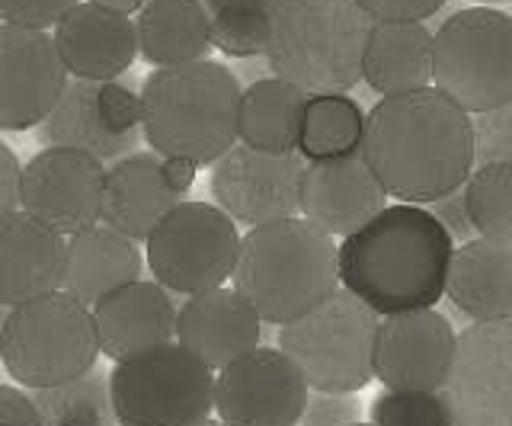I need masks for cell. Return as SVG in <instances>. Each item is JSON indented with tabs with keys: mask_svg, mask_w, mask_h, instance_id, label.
I'll return each mask as SVG.
<instances>
[{
	"mask_svg": "<svg viewBox=\"0 0 512 426\" xmlns=\"http://www.w3.org/2000/svg\"><path fill=\"white\" fill-rule=\"evenodd\" d=\"M359 154L388 196L407 205H429L471 177V116L436 87L384 97L365 116Z\"/></svg>",
	"mask_w": 512,
	"mask_h": 426,
	"instance_id": "6da1fadb",
	"label": "cell"
},
{
	"mask_svg": "<svg viewBox=\"0 0 512 426\" xmlns=\"http://www.w3.org/2000/svg\"><path fill=\"white\" fill-rule=\"evenodd\" d=\"M452 250L455 241L426 205L397 202L336 244V273L346 292L388 318L439 305Z\"/></svg>",
	"mask_w": 512,
	"mask_h": 426,
	"instance_id": "7a4b0ae2",
	"label": "cell"
},
{
	"mask_svg": "<svg viewBox=\"0 0 512 426\" xmlns=\"http://www.w3.org/2000/svg\"><path fill=\"white\" fill-rule=\"evenodd\" d=\"M240 84L218 61L157 68L141 90L144 141L160 157L212 167L237 145Z\"/></svg>",
	"mask_w": 512,
	"mask_h": 426,
	"instance_id": "3957f363",
	"label": "cell"
},
{
	"mask_svg": "<svg viewBox=\"0 0 512 426\" xmlns=\"http://www.w3.org/2000/svg\"><path fill=\"white\" fill-rule=\"evenodd\" d=\"M231 279L260 321L282 327L340 289L336 244L298 215L250 228L240 238Z\"/></svg>",
	"mask_w": 512,
	"mask_h": 426,
	"instance_id": "277c9868",
	"label": "cell"
},
{
	"mask_svg": "<svg viewBox=\"0 0 512 426\" xmlns=\"http://www.w3.org/2000/svg\"><path fill=\"white\" fill-rule=\"evenodd\" d=\"M372 17L356 0H276L266 61L272 77L308 97L346 93L362 81V52Z\"/></svg>",
	"mask_w": 512,
	"mask_h": 426,
	"instance_id": "5b68a950",
	"label": "cell"
},
{
	"mask_svg": "<svg viewBox=\"0 0 512 426\" xmlns=\"http://www.w3.org/2000/svg\"><path fill=\"white\" fill-rule=\"evenodd\" d=\"M100 359L93 311L68 292H48L7 311L0 362L26 391L55 388L87 375Z\"/></svg>",
	"mask_w": 512,
	"mask_h": 426,
	"instance_id": "8992f818",
	"label": "cell"
},
{
	"mask_svg": "<svg viewBox=\"0 0 512 426\" xmlns=\"http://www.w3.org/2000/svg\"><path fill=\"white\" fill-rule=\"evenodd\" d=\"M378 314L343 286L301 318L279 327V350L314 391L356 394L375 378Z\"/></svg>",
	"mask_w": 512,
	"mask_h": 426,
	"instance_id": "52a82bcc",
	"label": "cell"
},
{
	"mask_svg": "<svg viewBox=\"0 0 512 426\" xmlns=\"http://www.w3.org/2000/svg\"><path fill=\"white\" fill-rule=\"evenodd\" d=\"M432 87L468 116L512 103V17L493 7L452 13L432 36Z\"/></svg>",
	"mask_w": 512,
	"mask_h": 426,
	"instance_id": "ba28073f",
	"label": "cell"
},
{
	"mask_svg": "<svg viewBox=\"0 0 512 426\" xmlns=\"http://www.w3.org/2000/svg\"><path fill=\"white\" fill-rule=\"evenodd\" d=\"M109 398L119 426H196L215 410V375L180 343L116 362Z\"/></svg>",
	"mask_w": 512,
	"mask_h": 426,
	"instance_id": "9c48e42d",
	"label": "cell"
},
{
	"mask_svg": "<svg viewBox=\"0 0 512 426\" xmlns=\"http://www.w3.org/2000/svg\"><path fill=\"white\" fill-rule=\"evenodd\" d=\"M148 270L173 295H202L231 279L240 254L237 225L212 202H180L148 234Z\"/></svg>",
	"mask_w": 512,
	"mask_h": 426,
	"instance_id": "30bf717a",
	"label": "cell"
},
{
	"mask_svg": "<svg viewBox=\"0 0 512 426\" xmlns=\"http://www.w3.org/2000/svg\"><path fill=\"white\" fill-rule=\"evenodd\" d=\"M442 394L458 426H512V318L461 330Z\"/></svg>",
	"mask_w": 512,
	"mask_h": 426,
	"instance_id": "8fae6325",
	"label": "cell"
},
{
	"mask_svg": "<svg viewBox=\"0 0 512 426\" xmlns=\"http://www.w3.org/2000/svg\"><path fill=\"white\" fill-rule=\"evenodd\" d=\"M218 372L215 410L224 426H298L311 388L279 346H256Z\"/></svg>",
	"mask_w": 512,
	"mask_h": 426,
	"instance_id": "7c38bea8",
	"label": "cell"
},
{
	"mask_svg": "<svg viewBox=\"0 0 512 426\" xmlns=\"http://www.w3.org/2000/svg\"><path fill=\"white\" fill-rule=\"evenodd\" d=\"M103 183V161L71 148H45L20 170V209L61 238H74L100 225Z\"/></svg>",
	"mask_w": 512,
	"mask_h": 426,
	"instance_id": "4fadbf2b",
	"label": "cell"
},
{
	"mask_svg": "<svg viewBox=\"0 0 512 426\" xmlns=\"http://www.w3.org/2000/svg\"><path fill=\"white\" fill-rule=\"evenodd\" d=\"M304 161L298 154H263L234 145L212 164L215 205L234 225L260 228L298 215Z\"/></svg>",
	"mask_w": 512,
	"mask_h": 426,
	"instance_id": "5bb4252c",
	"label": "cell"
},
{
	"mask_svg": "<svg viewBox=\"0 0 512 426\" xmlns=\"http://www.w3.org/2000/svg\"><path fill=\"white\" fill-rule=\"evenodd\" d=\"M455 346V327L436 308L388 314L375 334V378L388 391H442Z\"/></svg>",
	"mask_w": 512,
	"mask_h": 426,
	"instance_id": "9a60e30c",
	"label": "cell"
},
{
	"mask_svg": "<svg viewBox=\"0 0 512 426\" xmlns=\"http://www.w3.org/2000/svg\"><path fill=\"white\" fill-rule=\"evenodd\" d=\"M68 87L55 39L45 29L0 23V129L42 125Z\"/></svg>",
	"mask_w": 512,
	"mask_h": 426,
	"instance_id": "2e32d148",
	"label": "cell"
},
{
	"mask_svg": "<svg viewBox=\"0 0 512 426\" xmlns=\"http://www.w3.org/2000/svg\"><path fill=\"white\" fill-rule=\"evenodd\" d=\"M384 205H388V193L368 170L362 154L304 164L298 212L304 222L330 238H346L359 231Z\"/></svg>",
	"mask_w": 512,
	"mask_h": 426,
	"instance_id": "e0dca14e",
	"label": "cell"
},
{
	"mask_svg": "<svg viewBox=\"0 0 512 426\" xmlns=\"http://www.w3.org/2000/svg\"><path fill=\"white\" fill-rule=\"evenodd\" d=\"M90 311L100 353L112 362H122L164 343H176V305L170 292L157 282H128V286L100 298Z\"/></svg>",
	"mask_w": 512,
	"mask_h": 426,
	"instance_id": "ac0fdd59",
	"label": "cell"
},
{
	"mask_svg": "<svg viewBox=\"0 0 512 426\" xmlns=\"http://www.w3.org/2000/svg\"><path fill=\"white\" fill-rule=\"evenodd\" d=\"M263 321L234 289H212L176 308V343L218 372L260 346Z\"/></svg>",
	"mask_w": 512,
	"mask_h": 426,
	"instance_id": "d6986e66",
	"label": "cell"
},
{
	"mask_svg": "<svg viewBox=\"0 0 512 426\" xmlns=\"http://www.w3.org/2000/svg\"><path fill=\"white\" fill-rule=\"evenodd\" d=\"M55 49L74 81H116L138 55L135 23L93 4H74L55 23Z\"/></svg>",
	"mask_w": 512,
	"mask_h": 426,
	"instance_id": "ffe728a7",
	"label": "cell"
},
{
	"mask_svg": "<svg viewBox=\"0 0 512 426\" xmlns=\"http://www.w3.org/2000/svg\"><path fill=\"white\" fill-rule=\"evenodd\" d=\"M68 238L16 209L0 218V305L16 308L61 289Z\"/></svg>",
	"mask_w": 512,
	"mask_h": 426,
	"instance_id": "44dd1931",
	"label": "cell"
},
{
	"mask_svg": "<svg viewBox=\"0 0 512 426\" xmlns=\"http://www.w3.org/2000/svg\"><path fill=\"white\" fill-rule=\"evenodd\" d=\"M160 161L164 157L154 151H132L106 167L100 222L135 244L148 241L160 218L183 202L167 186Z\"/></svg>",
	"mask_w": 512,
	"mask_h": 426,
	"instance_id": "7402d4cb",
	"label": "cell"
},
{
	"mask_svg": "<svg viewBox=\"0 0 512 426\" xmlns=\"http://www.w3.org/2000/svg\"><path fill=\"white\" fill-rule=\"evenodd\" d=\"M471 324L512 318V244L471 238L452 250L445 295Z\"/></svg>",
	"mask_w": 512,
	"mask_h": 426,
	"instance_id": "603a6c76",
	"label": "cell"
},
{
	"mask_svg": "<svg viewBox=\"0 0 512 426\" xmlns=\"http://www.w3.org/2000/svg\"><path fill=\"white\" fill-rule=\"evenodd\" d=\"M141 270L144 260L135 241L106 225H93L68 238L61 292L77 298L84 308H93L109 292L141 279Z\"/></svg>",
	"mask_w": 512,
	"mask_h": 426,
	"instance_id": "cb8c5ba5",
	"label": "cell"
},
{
	"mask_svg": "<svg viewBox=\"0 0 512 426\" xmlns=\"http://www.w3.org/2000/svg\"><path fill=\"white\" fill-rule=\"evenodd\" d=\"M362 81L384 97L432 87V33L426 23H372Z\"/></svg>",
	"mask_w": 512,
	"mask_h": 426,
	"instance_id": "d4e9b609",
	"label": "cell"
},
{
	"mask_svg": "<svg viewBox=\"0 0 512 426\" xmlns=\"http://www.w3.org/2000/svg\"><path fill=\"white\" fill-rule=\"evenodd\" d=\"M202 0H148L135 17L138 55L154 68H180L205 61L212 29Z\"/></svg>",
	"mask_w": 512,
	"mask_h": 426,
	"instance_id": "484cf974",
	"label": "cell"
},
{
	"mask_svg": "<svg viewBox=\"0 0 512 426\" xmlns=\"http://www.w3.org/2000/svg\"><path fill=\"white\" fill-rule=\"evenodd\" d=\"M304 103L308 93L279 77H263L250 84L240 90L237 141L263 154H295Z\"/></svg>",
	"mask_w": 512,
	"mask_h": 426,
	"instance_id": "4316f807",
	"label": "cell"
},
{
	"mask_svg": "<svg viewBox=\"0 0 512 426\" xmlns=\"http://www.w3.org/2000/svg\"><path fill=\"white\" fill-rule=\"evenodd\" d=\"M96 87L100 84L93 81H71L64 87L61 100L42 122V138L48 141V148L84 151L96 161H119V157L135 151L141 135H119L106 129L100 106H96Z\"/></svg>",
	"mask_w": 512,
	"mask_h": 426,
	"instance_id": "83f0119b",
	"label": "cell"
},
{
	"mask_svg": "<svg viewBox=\"0 0 512 426\" xmlns=\"http://www.w3.org/2000/svg\"><path fill=\"white\" fill-rule=\"evenodd\" d=\"M365 113L349 93H317L304 103L295 154L304 164L336 161L362 151Z\"/></svg>",
	"mask_w": 512,
	"mask_h": 426,
	"instance_id": "f1b7e54d",
	"label": "cell"
},
{
	"mask_svg": "<svg viewBox=\"0 0 512 426\" xmlns=\"http://www.w3.org/2000/svg\"><path fill=\"white\" fill-rule=\"evenodd\" d=\"M29 398L42 426H119L109 398V372L96 366L74 382L29 391Z\"/></svg>",
	"mask_w": 512,
	"mask_h": 426,
	"instance_id": "f546056e",
	"label": "cell"
},
{
	"mask_svg": "<svg viewBox=\"0 0 512 426\" xmlns=\"http://www.w3.org/2000/svg\"><path fill=\"white\" fill-rule=\"evenodd\" d=\"M461 189L477 238L512 244V164L474 167Z\"/></svg>",
	"mask_w": 512,
	"mask_h": 426,
	"instance_id": "4dcf8cb0",
	"label": "cell"
},
{
	"mask_svg": "<svg viewBox=\"0 0 512 426\" xmlns=\"http://www.w3.org/2000/svg\"><path fill=\"white\" fill-rule=\"evenodd\" d=\"M372 426H458L442 391H388L372 401Z\"/></svg>",
	"mask_w": 512,
	"mask_h": 426,
	"instance_id": "1f68e13d",
	"label": "cell"
},
{
	"mask_svg": "<svg viewBox=\"0 0 512 426\" xmlns=\"http://www.w3.org/2000/svg\"><path fill=\"white\" fill-rule=\"evenodd\" d=\"M212 29V49H221L231 58H256L266 55L269 45V17L272 13L253 10H215L208 13Z\"/></svg>",
	"mask_w": 512,
	"mask_h": 426,
	"instance_id": "d6a6232c",
	"label": "cell"
},
{
	"mask_svg": "<svg viewBox=\"0 0 512 426\" xmlns=\"http://www.w3.org/2000/svg\"><path fill=\"white\" fill-rule=\"evenodd\" d=\"M474 167L512 164V103L471 116Z\"/></svg>",
	"mask_w": 512,
	"mask_h": 426,
	"instance_id": "836d02e7",
	"label": "cell"
},
{
	"mask_svg": "<svg viewBox=\"0 0 512 426\" xmlns=\"http://www.w3.org/2000/svg\"><path fill=\"white\" fill-rule=\"evenodd\" d=\"M96 106L106 122V129L128 135L141 129V93L119 81H103L96 87Z\"/></svg>",
	"mask_w": 512,
	"mask_h": 426,
	"instance_id": "e575fe53",
	"label": "cell"
},
{
	"mask_svg": "<svg viewBox=\"0 0 512 426\" xmlns=\"http://www.w3.org/2000/svg\"><path fill=\"white\" fill-rule=\"evenodd\" d=\"M362 423V404L356 394H333V391H314L308 394L304 414L298 426H352Z\"/></svg>",
	"mask_w": 512,
	"mask_h": 426,
	"instance_id": "d590c367",
	"label": "cell"
},
{
	"mask_svg": "<svg viewBox=\"0 0 512 426\" xmlns=\"http://www.w3.org/2000/svg\"><path fill=\"white\" fill-rule=\"evenodd\" d=\"M80 0H0V20L26 29H52Z\"/></svg>",
	"mask_w": 512,
	"mask_h": 426,
	"instance_id": "8d00e7d4",
	"label": "cell"
},
{
	"mask_svg": "<svg viewBox=\"0 0 512 426\" xmlns=\"http://www.w3.org/2000/svg\"><path fill=\"white\" fill-rule=\"evenodd\" d=\"M372 23H423L436 17L445 0H356Z\"/></svg>",
	"mask_w": 512,
	"mask_h": 426,
	"instance_id": "74e56055",
	"label": "cell"
},
{
	"mask_svg": "<svg viewBox=\"0 0 512 426\" xmlns=\"http://www.w3.org/2000/svg\"><path fill=\"white\" fill-rule=\"evenodd\" d=\"M429 215L445 228V234L452 238L455 244H464L477 238L474 225H471V215H468V202H464V189H455L436 202H429Z\"/></svg>",
	"mask_w": 512,
	"mask_h": 426,
	"instance_id": "f35d334b",
	"label": "cell"
},
{
	"mask_svg": "<svg viewBox=\"0 0 512 426\" xmlns=\"http://www.w3.org/2000/svg\"><path fill=\"white\" fill-rule=\"evenodd\" d=\"M0 426H42L29 391H20L16 385H0Z\"/></svg>",
	"mask_w": 512,
	"mask_h": 426,
	"instance_id": "ab89813d",
	"label": "cell"
},
{
	"mask_svg": "<svg viewBox=\"0 0 512 426\" xmlns=\"http://www.w3.org/2000/svg\"><path fill=\"white\" fill-rule=\"evenodd\" d=\"M20 157L0 141V218L20 209Z\"/></svg>",
	"mask_w": 512,
	"mask_h": 426,
	"instance_id": "60d3db41",
	"label": "cell"
},
{
	"mask_svg": "<svg viewBox=\"0 0 512 426\" xmlns=\"http://www.w3.org/2000/svg\"><path fill=\"white\" fill-rule=\"evenodd\" d=\"M160 170H164V180H167V186L173 189L176 196H186L189 189H192V183H196V173H199V167L196 164H189V161H180V157H164L160 161Z\"/></svg>",
	"mask_w": 512,
	"mask_h": 426,
	"instance_id": "b9f144b4",
	"label": "cell"
},
{
	"mask_svg": "<svg viewBox=\"0 0 512 426\" xmlns=\"http://www.w3.org/2000/svg\"><path fill=\"white\" fill-rule=\"evenodd\" d=\"M208 13L215 10H253V13H272L276 0H202Z\"/></svg>",
	"mask_w": 512,
	"mask_h": 426,
	"instance_id": "7bdbcfd3",
	"label": "cell"
},
{
	"mask_svg": "<svg viewBox=\"0 0 512 426\" xmlns=\"http://www.w3.org/2000/svg\"><path fill=\"white\" fill-rule=\"evenodd\" d=\"M87 4L109 10V13H119V17H132V13H138L148 0H87Z\"/></svg>",
	"mask_w": 512,
	"mask_h": 426,
	"instance_id": "ee69618b",
	"label": "cell"
},
{
	"mask_svg": "<svg viewBox=\"0 0 512 426\" xmlns=\"http://www.w3.org/2000/svg\"><path fill=\"white\" fill-rule=\"evenodd\" d=\"M7 311H10L7 305H0V330H4V321H7Z\"/></svg>",
	"mask_w": 512,
	"mask_h": 426,
	"instance_id": "f6af8a7d",
	"label": "cell"
},
{
	"mask_svg": "<svg viewBox=\"0 0 512 426\" xmlns=\"http://www.w3.org/2000/svg\"><path fill=\"white\" fill-rule=\"evenodd\" d=\"M196 426H224L221 420H202V423H196Z\"/></svg>",
	"mask_w": 512,
	"mask_h": 426,
	"instance_id": "bcb514c9",
	"label": "cell"
},
{
	"mask_svg": "<svg viewBox=\"0 0 512 426\" xmlns=\"http://www.w3.org/2000/svg\"><path fill=\"white\" fill-rule=\"evenodd\" d=\"M477 4H484V7H487V4H503V0H477Z\"/></svg>",
	"mask_w": 512,
	"mask_h": 426,
	"instance_id": "7dc6e473",
	"label": "cell"
},
{
	"mask_svg": "<svg viewBox=\"0 0 512 426\" xmlns=\"http://www.w3.org/2000/svg\"><path fill=\"white\" fill-rule=\"evenodd\" d=\"M352 426H372V423H352Z\"/></svg>",
	"mask_w": 512,
	"mask_h": 426,
	"instance_id": "c3c4849f",
	"label": "cell"
}]
</instances>
